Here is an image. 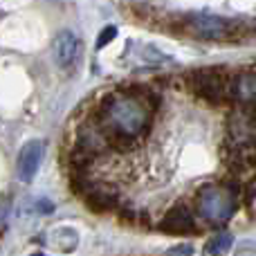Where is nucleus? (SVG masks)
<instances>
[{
	"instance_id": "obj_1",
	"label": "nucleus",
	"mask_w": 256,
	"mask_h": 256,
	"mask_svg": "<svg viewBox=\"0 0 256 256\" xmlns=\"http://www.w3.org/2000/svg\"><path fill=\"white\" fill-rule=\"evenodd\" d=\"M150 115L144 102L128 94H106L97 104L90 120L106 130L112 150H130L137 144V137L150 132Z\"/></svg>"
},
{
	"instance_id": "obj_2",
	"label": "nucleus",
	"mask_w": 256,
	"mask_h": 256,
	"mask_svg": "<svg viewBox=\"0 0 256 256\" xmlns=\"http://www.w3.org/2000/svg\"><path fill=\"white\" fill-rule=\"evenodd\" d=\"M186 86L198 99L220 106L232 99V74L222 68H202L186 74Z\"/></svg>"
},
{
	"instance_id": "obj_3",
	"label": "nucleus",
	"mask_w": 256,
	"mask_h": 256,
	"mask_svg": "<svg viewBox=\"0 0 256 256\" xmlns=\"http://www.w3.org/2000/svg\"><path fill=\"white\" fill-rule=\"evenodd\" d=\"M196 209L204 220L214 222L216 227L225 225L236 212V200L227 186L204 184L196 194Z\"/></svg>"
},
{
	"instance_id": "obj_4",
	"label": "nucleus",
	"mask_w": 256,
	"mask_h": 256,
	"mask_svg": "<svg viewBox=\"0 0 256 256\" xmlns=\"http://www.w3.org/2000/svg\"><path fill=\"white\" fill-rule=\"evenodd\" d=\"M189 27L196 36L209 40H232L238 38V27L232 20L218 16H207V14H196L189 16Z\"/></svg>"
},
{
	"instance_id": "obj_5",
	"label": "nucleus",
	"mask_w": 256,
	"mask_h": 256,
	"mask_svg": "<svg viewBox=\"0 0 256 256\" xmlns=\"http://www.w3.org/2000/svg\"><path fill=\"white\" fill-rule=\"evenodd\" d=\"M160 232L164 234H176V236H189V234H198V227H196V218L191 207H186L184 202H176L164 218L160 220Z\"/></svg>"
},
{
	"instance_id": "obj_6",
	"label": "nucleus",
	"mask_w": 256,
	"mask_h": 256,
	"mask_svg": "<svg viewBox=\"0 0 256 256\" xmlns=\"http://www.w3.org/2000/svg\"><path fill=\"white\" fill-rule=\"evenodd\" d=\"M43 142L32 140L30 144L22 146L20 155H18L16 162V171H18V180L20 182H32L36 178V171L40 166V160H43Z\"/></svg>"
},
{
	"instance_id": "obj_7",
	"label": "nucleus",
	"mask_w": 256,
	"mask_h": 256,
	"mask_svg": "<svg viewBox=\"0 0 256 256\" xmlns=\"http://www.w3.org/2000/svg\"><path fill=\"white\" fill-rule=\"evenodd\" d=\"M79 38H76L72 32H61V34L54 38L52 43V52H54V58H56V66L58 68H70L72 63L76 61L79 56Z\"/></svg>"
},
{
	"instance_id": "obj_8",
	"label": "nucleus",
	"mask_w": 256,
	"mask_h": 256,
	"mask_svg": "<svg viewBox=\"0 0 256 256\" xmlns=\"http://www.w3.org/2000/svg\"><path fill=\"white\" fill-rule=\"evenodd\" d=\"M84 200L88 202V207L92 209V212H97V214L120 207V194H117V191L106 189V186H99V184H94V189L88 191V194L84 196Z\"/></svg>"
},
{
	"instance_id": "obj_9",
	"label": "nucleus",
	"mask_w": 256,
	"mask_h": 256,
	"mask_svg": "<svg viewBox=\"0 0 256 256\" xmlns=\"http://www.w3.org/2000/svg\"><path fill=\"white\" fill-rule=\"evenodd\" d=\"M94 162H97V155L81 148V146H76V144H74V148L68 153V166H70L72 173H88Z\"/></svg>"
},
{
	"instance_id": "obj_10",
	"label": "nucleus",
	"mask_w": 256,
	"mask_h": 256,
	"mask_svg": "<svg viewBox=\"0 0 256 256\" xmlns=\"http://www.w3.org/2000/svg\"><path fill=\"white\" fill-rule=\"evenodd\" d=\"M232 243H234V236L232 234H218L207 243L204 254H222V252H227V250L232 248Z\"/></svg>"
},
{
	"instance_id": "obj_11",
	"label": "nucleus",
	"mask_w": 256,
	"mask_h": 256,
	"mask_svg": "<svg viewBox=\"0 0 256 256\" xmlns=\"http://www.w3.org/2000/svg\"><path fill=\"white\" fill-rule=\"evenodd\" d=\"M115 36H117V30H115V27H112V25H108L106 30H104L102 34H99V38H97V48H99V50H102V48H106V45L110 43V40L115 38Z\"/></svg>"
},
{
	"instance_id": "obj_12",
	"label": "nucleus",
	"mask_w": 256,
	"mask_h": 256,
	"mask_svg": "<svg viewBox=\"0 0 256 256\" xmlns=\"http://www.w3.org/2000/svg\"><path fill=\"white\" fill-rule=\"evenodd\" d=\"M38 209H40V214H52L54 204L50 202V200H38Z\"/></svg>"
},
{
	"instance_id": "obj_13",
	"label": "nucleus",
	"mask_w": 256,
	"mask_h": 256,
	"mask_svg": "<svg viewBox=\"0 0 256 256\" xmlns=\"http://www.w3.org/2000/svg\"><path fill=\"white\" fill-rule=\"evenodd\" d=\"M184 252H191V248H176V250H171V254H184Z\"/></svg>"
}]
</instances>
